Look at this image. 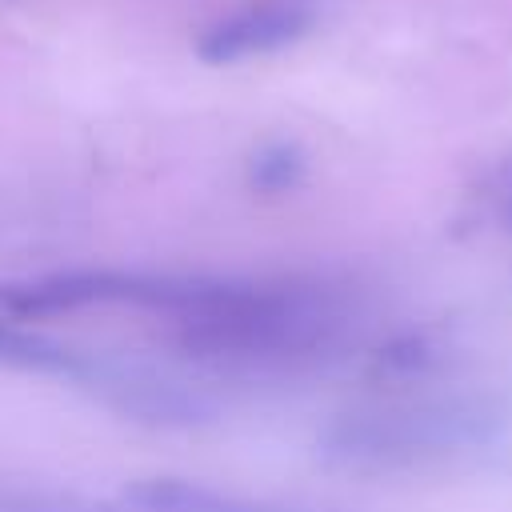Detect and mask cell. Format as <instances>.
Segmentation results:
<instances>
[{
	"label": "cell",
	"mask_w": 512,
	"mask_h": 512,
	"mask_svg": "<svg viewBox=\"0 0 512 512\" xmlns=\"http://www.w3.org/2000/svg\"><path fill=\"white\" fill-rule=\"evenodd\" d=\"M300 172H304V160H300V152H296L292 144H268V148H260L256 160H252V180H256L260 188H272V192L296 184Z\"/></svg>",
	"instance_id": "9"
},
{
	"label": "cell",
	"mask_w": 512,
	"mask_h": 512,
	"mask_svg": "<svg viewBox=\"0 0 512 512\" xmlns=\"http://www.w3.org/2000/svg\"><path fill=\"white\" fill-rule=\"evenodd\" d=\"M504 416L484 396H392L336 412L316 448L320 460L340 472L392 476L452 460L488 444Z\"/></svg>",
	"instance_id": "2"
},
{
	"label": "cell",
	"mask_w": 512,
	"mask_h": 512,
	"mask_svg": "<svg viewBox=\"0 0 512 512\" xmlns=\"http://www.w3.org/2000/svg\"><path fill=\"white\" fill-rule=\"evenodd\" d=\"M444 360H448V348H444L436 336H428V332H408V336L388 340V344L376 352L372 368H376V376H384V380H416V376H424V372H436Z\"/></svg>",
	"instance_id": "6"
},
{
	"label": "cell",
	"mask_w": 512,
	"mask_h": 512,
	"mask_svg": "<svg viewBox=\"0 0 512 512\" xmlns=\"http://www.w3.org/2000/svg\"><path fill=\"white\" fill-rule=\"evenodd\" d=\"M476 196H480V216L500 232H512V156L488 168Z\"/></svg>",
	"instance_id": "8"
},
{
	"label": "cell",
	"mask_w": 512,
	"mask_h": 512,
	"mask_svg": "<svg viewBox=\"0 0 512 512\" xmlns=\"http://www.w3.org/2000/svg\"><path fill=\"white\" fill-rule=\"evenodd\" d=\"M316 20H320L316 0H244L200 32L196 56L204 64H240V60L272 56L304 40L316 28Z\"/></svg>",
	"instance_id": "3"
},
{
	"label": "cell",
	"mask_w": 512,
	"mask_h": 512,
	"mask_svg": "<svg viewBox=\"0 0 512 512\" xmlns=\"http://www.w3.org/2000/svg\"><path fill=\"white\" fill-rule=\"evenodd\" d=\"M120 500L128 512H324V508L288 504V500H272V496H248V492L180 480V476L136 480L124 488Z\"/></svg>",
	"instance_id": "4"
},
{
	"label": "cell",
	"mask_w": 512,
	"mask_h": 512,
	"mask_svg": "<svg viewBox=\"0 0 512 512\" xmlns=\"http://www.w3.org/2000/svg\"><path fill=\"white\" fill-rule=\"evenodd\" d=\"M0 512H100V508L84 504L72 492H60V488L0 476Z\"/></svg>",
	"instance_id": "7"
},
{
	"label": "cell",
	"mask_w": 512,
	"mask_h": 512,
	"mask_svg": "<svg viewBox=\"0 0 512 512\" xmlns=\"http://www.w3.org/2000/svg\"><path fill=\"white\" fill-rule=\"evenodd\" d=\"M148 316H160L168 340L204 368L296 372L348 344L360 300L324 276L156 272Z\"/></svg>",
	"instance_id": "1"
},
{
	"label": "cell",
	"mask_w": 512,
	"mask_h": 512,
	"mask_svg": "<svg viewBox=\"0 0 512 512\" xmlns=\"http://www.w3.org/2000/svg\"><path fill=\"white\" fill-rule=\"evenodd\" d=\"M92 356L44 336V332H32V328H20L12 320H0V368H16V372H48V376H72V380H84Z\"/></svg>",
	"instance_id": "5"
}]
</instances>
